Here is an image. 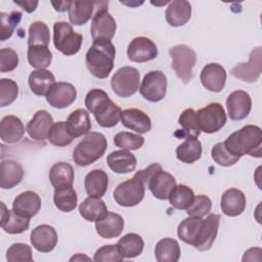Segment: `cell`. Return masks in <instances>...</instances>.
Here are the masks:
<instances>
[{"instance_id":"18","label":"cell","mask_w":262,"mask_h":262,"mask_svg":"<svg viewBox=\"0 0 262 262\" xmlns=\"http://www.w3.org/2000/svg\"><path fill=\"white\" fill-rule=\"evenodd\" d=\"M30 241L37 251L41 253H49L55 248L58 237L52 226L41 224L32 230Z\"/></svg>"},{"instance_id":"38","label":"cell","mask_w":262,"mask_h":262,"mask_svg":"<svg viewBox=\"0 0 262 262\" xmlns=\"http://www.w3.org/2000/svg\"><path fill=\"white\" fill-rule=\"evenodd\" d=\"M204 219L201 217H187L183 219L177 228L178 237L185 244L194 246Z\"/></svg>"},{"instance_id":"7","label":"cell","mask_w":262,"mask_h":262,"mask_svg":"<svg viewBox=\"0 0 262 262\" xmlns=\"http://www.w3.org/2000/svg\"><path fill=\"white\" fill-rule=\"evenodd\" d=\"M140 75L132 67L120 68L111 79V86L115 94L120 97H130L139 89Z\"/></svg>"},{"instance_id":"39","label":"cell","mask_w":262,"mask_h":262,"mask_svg":"<svg viewBox=\"0 0 262 262\" xmlns=\"http://www.w3.org/2000/svg\"><path fill=\"white\" fill-rule=\"evenodd\" d=\"M117 246L125 258H135L142 253L144 242L137 233H127L118 241Z\"/></svg>"},{"instance_id":"3","label":"cell","mask_w":262,"mask_h":262,"mask_svg":"<svg viewBox=\"0 0 262 262\" xmlns=\"http://www.w3.org/2000/svg\"><path fill=\"white\" fill-rule=\"evenodd\" d=\"M115 55L116 49L111 41H93L86 53V67L94 77L105 79L114 68Z\"/></svg>"},{"instance_id":"30","label":"cell","mask_w":262,"mask_h":262,"mask_svg":"<svg viewBox=\"0 0 262 262\" xmlns=\"http://www.w3.org/2000/svg\"><path fill=\"white\" fill-rule=\"evenodd\" d=\"M84 185L88 196L100 199L104 195L107 189V174L101 169H94L86 175Z\"/></svg>"},{"instance_id":"9","label":"cell","mask_w":262,"mask_h":262,"mask_svg":"<svg viewBox=\"0 0 262 262\" xmlns=\"http://www.w3.org/2000/svg\"><path fill=\"white\" fill-rule=\"evenodd\" d=\"M196 121L201 131L211 134L219 131L225 125L227 117L222 104L212 102L196 112Z\"/></svg>"},{"instance_id":"51","label":"cell","mask_w":262,"mask_h":262,"mask_svg":"<svg viewBox=\"0 0 262 262\" xmlns=\"http://www.w3.org/2000/svg\"><path fill=\"white\" fill-rule=\"evenodd\" d=\"M212 208V202L210 198L206 194L194 195L192 204L186 209V213L190 217H201L203 218L207 215Z\"/></svg>"},{"instance_id":"8","label":"cell","mask_w":262,"mask_h":262,"mask_svg":"<svg viewBox=\"0 0 262 262\" xmlns=\"http://www.w3.org/2000/svg\"><path fill=\"white\" fill-rule=\"evenodd\" d=\"M144 194L145 185L136 175L120 183L113 192L114 200L122 207H134L138 205L143 200Z\"/></svg>"},{"instance_id":"49","label":"cell","mask_w":262,"mask_h":262,"mask_svg":"<svg viewBox=\"0 0 262 262\" xmlns=\"http://www.w3.org/2000/svg\"><path fill=\"white\" fill-rule=\"evenodd\" d=\"M18 95V86L11 79L3 78L0 80V106L4 107L11 104Z\"/></svg>"},{"instance_id":"56","label":"cell","mask_w":262,"mask_h":262,"mask_svg":"<svg viewBox=\"0 0 262 262\" xmlns=\"http://www.w3.org/2000/svg\"><path fill=\"white\" fill-rule=\"evenodd\" d=\"M81 260H86V261H91V258L83 255V254H76L75 256H73L70 261H81Z\"/></svg>"},{"instance_id":"15","label":"cell","mask_w":262,"mask_h":262,"mask_svg":"<svg viewBox=\"0 0 262 262\" xmlns=\"http://www.w3.org/2000/svg\"><path fill=\"white\" fill-rule=\"evenodd\" d=\"M226 107L228 116L232 121L244 120L252 108L251 96L244 90H235L228 95Z\"/></svg>"},{"instance_id":"17","label":"cell","mask_w":262,"mask_h":262,"mask_svg":"<svg viewBox=\"0 0 262 262\" xmlns=\"http://www.w3.org/2000/svg\"><path fill=\"white\" fill-rule=\"evenodd\" d=\"M202 85L212 92H220L226 83V71L219 63L210 62L206 64L201 72Z\"/></svg>"},{"instance_id":"45","label":"cell","mask_w":262,"mask_h":262,"mask_svg":"<svg viewBox=\"0 0 262 262\" xmlns=\"http://www.w3.org/2000/svg\"><path fill=\"white\" fill-rule=\"evenodd\" d=\"M21 19V12L13 10L11 12H0V40L5 41L10 38Z\"/></svg>"},{"instance_id":"43","label":"cell","mask_w":262,"mask_h":262,"mask_svg":"<svg viewBox=\"0 0 262 262\" xmlns=\"http://www.w3.org/2000/svg\"><path fill=\"white\" fill-rule=\"evenodd\" d=\"M28 61L37 69H46L52 61V53L46 46H30L28 47Z\"/></svg>"},{"instance_id":"46","label":"cell","mask_w":262,"mask_h":262,"mask_svg":"<svg viewBox=\"0 0 262 262\" xmlns=\"http://www.w3.org/2000/svg\"><path fill=\"white\" fill-rule=\"evenodd\" d=\"M47 139L55 146H67L72 143L74 137L70 134L67 123L59 121L52 125Z\"/></svg>"},{"instance_id":"27","label":"cell","mask_w":262,"mask_h":262,"mask_svg":"<svg viewBox=\"0 0 262 262\" xmlns=\"http://www.w3.org/2000/svg\"><path fill=\"white\" fill-rule=\"evenodd\" d=\"M24 177V169L13 160H5L0 164V187L10 189L16 186Z\"/></svg>"},{"instance_id":"55","label":"cell","mask_w":262,"mask_h":262,"mask_svg":"<svg viewBox=\"0 0 262 262\" xmlns=\"http://www.w3.org/2000/svg\"><path fill=\"white\" fill-rule=\"evenodd\" d=\"M71 2L72 1H57V2H54L52 1L51 4L53 5L54 9L58 12H63L66 10H69V7L71 5Z\"/></svg>"},{"instance_id":"36","label":"cell","mask_w":262,"mask_h":262,"mask_svg":"<svg viewBox=\"0 0 262 262\" xmlns=\"http://www.w3.org/2000/svg\"><path fill=\"white\" fill-rule=\"evenodd\" d=\"M95 5L96 2L91 1H72L68 10L71 24L74 26L85 25L92 17Z\"/></svg>"},{"instance_id":"2","label":"cell","mask_w":262,"mask_h":262,"mask_svg":"<svg viewBox=\"0 0 262 262\" xmlns=\"http://www.w3.org/2000/svg\"><path fill=\"white\" fill-rule=\"evenodd\" d=\"M223 143L232 155L239 158L244 155L261 158V128L256 125H246L242 129L231 133Z\"/></svg>"},{"instance_id":"1","label":"cell","mask_w":262,"mask_h":262,"mask_svg":"<svg viewBox=\"0 0 262 262\" xmlns=\"http://www.w3.org/2000/svg\"><path fill=\"white\" fill-rule=\"evenodd\" d=\"M85 105L103 128L114 127L121 120V107L112 101L102 89L90 90L85 96Z\"/></svg>"},{"instance_id":"32","label":"cell","mask_w":262,"mask_h":262,"mask_svg":"<svg viewBox=\"0 0 262 262\" xmlns=\"http://www.w3.org/2000/svg\"><path fill=\"white\" fill-rule=\"evenodd\" d=\"M67 127L70 134L74 137H80L89 133L91 129V121L87 111L83 108L72 112L67 120Z\"/></svg>"},{"instance_id":"53","label":"cell","mask_w":262,"mask_h":262,"mask_svg":"<svg viewBox=\"0 0 262 262\" xmlns=\"http://www.w3.org/2000/svg\"><path fill=\"white\" fill-rule=\"evenodd\" d=\"M18 66V55L11 48L0 50V72L6 73L13 71Z\"/></svg>"},{"instance_id":"47","label":"cell","mask_w":262,"mask_h":262,"mask_svg":"<svg viewBox=\"0 0 262 262\" xmlns=\"http://www.w3.org/2000/svg\"><path fill=\"white\" fill-rule=\"evenodd\" d=\"M114 143L118 147L126 150H135L144 143V138L139 134L130 132H119L114 136Z\"/></svg>"},{"instance_id":"25","label":"cell","mask_w":262,"mask_h":262,"mask_svg":"<svg viewBox=\"0 0 262 262\" xmlns=\"http://www.w3.org/2000/svg\"><path fill=\"white\" fill-rule=\"evenodd\" d=\"M95 229L102 238L118 237L124 229V219L117 213L107 212L104 217L95 222Z\"/></svg>"},{"instance_id":"23","label":"cell","mask_w":262,"mask_h":262,"mask_svg":"<svg viewBox=\"0 0 262 262\" xmlns=\"http://www.w3.org/2000/svg\"><path fill=\"white\" fill-rule=\"evenodd\" d=\"M121 122L123 126L139 134L146 133L151 128L150 118L141 110L127 108L122 111Z\"/></svg>"},{"instance_id":"31","label":"cell","mask_w":262,"mask_h":262,"mask_svg":"<svg viewBox=\"0 0 262 262\" xmlns=\"http://www.w3.org/2000/svg\"><path fill=\"white\" fill-rule=\"evenodd\" d=\"M29 86L32 92L38 96H46L50 88L55 83V78L53 74L46 70H35L29 76Z\"/></svg>"},{"instance_id":"14","label":"cell","mask_w":262,"mask_h":262,"mask_svg":"<svg viewBox=\"0 0 262 262\" xmlns=\"http://www.w3.org/2000/svg\"><path fill=\"white\" fill-rule=\"evenodd\" d=\"M77 98V90L74 85L68 82L54 83L46 94L47 102L55 108H66Z\"/></svg>"},{"instance_id":"35","label":"cell","mask_w":262,"mask_h":262,"mask_svg":"<svg viewBox=\"0 0 262 262\" xmlns=\"http://www.w3.org/2000/svg\"><path fill=\"white\" fill-rule=\"evenodd\" d=\"M181 250L176 239L166 237L160 239L155 248V257L159 262H177Z\"/></svg>"},{"instance_id":"5","label":"cell","mask_w":262,"mask_h":262,"mask_svg":"<svg viewBox=\"0 0 262 262\" xmlns=\"http://www.w3.org/2000/svg\"><path fill=\"white\" fill-rule=\"evenodd\" d=\"M172 59L171 67L176 76L185 84L192 79V69L196 62V54L193 49L184 44H179L169 49Z\"/></svg>"},{"instance_id":"44","label":"cell","mask_w":262,"mask_h":262,"mask_svg":"<svg viewBox=\"0 0 262 262\" xmlns=\"http://www.w3.org/2000/svg\"><path fill=\"white\" fill-rule=\"evenodd\" d=\"M178 123L182 127V134H180V136L198 138L202 132L196 121V112H194L192 108L183 111L178 118Z\"/></svg>"},{"instance_id":"26","label":"cell","mask_w":262,"mask_h":262,"mask_svg":"<svg viewBox=\"0 0 262 262\" xmlns=\"http://www.w3.org/2000/svg\"><path fill=\"white\" fill-rule=\"evenodd\" d=\"M107 166L112 171L118 174H127L135 170L137 160L135 156L126 149L115 150L106 158Z\"/></svg>"},{"instance_id":"20","label":"cell","mask_w":262,"mask_h":262,"mask_svg":"<svg viewBox=\"0 0 262 262\" xmlns=\"http://www.w3.org/2000/svg\"><path fill=\"white\" fill-rule=\"evenodd\" d=\"M219 221L220 216L216 214H210L206 219H204L198 238L193 246L195 249L199 251H208L211 249L217 236Z\"/></svg>"},{"instance_id":"50","label":"cell","mask_w":262,"mask_h":262,"mask_svg":"<svg viewBox=\"0 0 262 262\" xmlns=\"http://www.w3.org/2000/svg\"><path fill=\"white\" fill-rule=\"evenodd\" d=\"M211 156L212 159L220 166L223 167H229L234 165L235 163L238 162V160L241 159L237 156L232 155L224 145L223 142H218L216 143L212 150H211Z\"/></svg>"},{"instance_id":"34","label":"cell","mask_w":262,"mask_h":262,"mask_svg":"<svg viewBox=\"0 0 262 262\" xmlns=\"http://www.w3.org/2000/svg\"><path fill=\"white\" fill-rule=\"evenodd\" d=\"M74 179V168L69 163H56L51 167L49 171V180L54 188L73 186Z\"/></svg>"},{"instance_id":"12","label":"cell","mask_w":262,"mask_h":262,"mask_svg":"<svg viewBox=\"0 0 262 262\" xmlns=\"http://www.w3.org/2000/svg\"><path fill=\"white\" fill-rule=\"evenodd\" d=\"M261 57V47L253 49L250 53L249 61L236 64L234 68L231 69L230 74L233 77L248 83L256 82L259 79L262 70Z\"/></svg>"},{"instance_id":"13","label":"cell","mask_w":262,"mask_h":262,"mask_svg":"<svg viewBox=\"0 0 262 262\" xmlns=\"http://www.w3.org/2000/svg\"><path fill=\"white\" fill-rule=\"evenodd\" d=\"M127 55L133 62H146L158 56V47L146 37H136L129 43Z\"/></svg>"},{"instance_id":"4","label":"cell","mask_w":262,"mask_h":262,"mask_svg":"<svg viewBox=\"0 0 262 262\" xmlns=\"http://www.w3.org/2000/svg\"><path fill=\"white\" fill-rule=\"evenodd\" d=\"M107 147V141L99 132H89L76 145L73 151V160L80 167H86L100 159Z\"/></svg>"},{"instance_id":"21","label":"cell","mask_w":262,"mask_h":262,"mask_svg":"<svg viewBox=\"0 0 262 262\" xmlns=\"http://www.w3.org/2000/svg\"><path fill=\"white\" fill-rule=\"evenodd\" d=\"M40 208L41 199L32 190H27L19 193L12 203V210L29 219L35 216L39 212Z\"/></svg>"},{"instance_id":"28","label":"cell","mask_w":262,"mask_h":262,"mask_svg":"<svg viewBox=\"0 0 262 262\" xmlns=\"http://www.w3.org/2000/svg\"><path fill=\"white\" fill-rule=\"evenodd\" d=\"M191 16V5L184 0H174L169 2L165 12L167 23L171 27H181L185 25Z\"/></svg>"},{"instance_id":"24","label":"cell","mask_w":262,"mask_h":262,"mask_svg":"<svg viewBox=\"0 0 262 262\" xmlns=\"http://www.w3.org/2000/svg\"><path fill=\"white\" fill-rule=\"evenodd\" d=\"M246 204L244 192L234 187L225 190L221 198V210L226 216L235 217L241 215L246 209Z\"/></svg>"},{"instance_id":"16","label":"cell","mask_w":262,"mask_h":262,"mask_svg":"<svg viewBox=\"0 0 262 262\" xmlns=\"http://www.w3.org/2000/svg\"><path fill=\"white\" fill-rule=\"evenodd\" d=\"M146 186L155 198L159 200H168L170 193L176 186V180L174 176L162 168L157 170L148 179Z\"/></svg>"},{"instance_id":"19","label":"cell","mask_w":262,"mask_h":262,"mask_svg":"<svg viewBox=\"0 0 262 262\" xmlns=\"http://www.w3.org/2000/svg\"><path fill=\"white\" fill-rule=\"evenodd\" d=\"M52 116L45 110H40L35 113L29 121L26 131L32 139L42 141L48 137L49 131L53 125Z\"/></svg>"},{"instance_id":"29","label":"cell","mask_w":262,"mask_h":262,"mask_svg":"<svg viewBox=\"0 0 262 262\" xmlns=\"http://www.w3.org/2000/svg\"><path fill=\"white\" fill-rule=\"evenodd\" d=\"M25 134V126L21 120L15 116L9 115L2 118L0 122V137L3 142H18Z\"/></svg>"},{"instance_id":"42","label":"cell","mask_w":262,"mask_h":262,"mask_svg":"<svg viewBox=\"0 0 262 262\" xmlns=\"http://www.w3.org/2000/svg\"><path fill=\"white\" fill-rule=\"evenodd\" d=\"M193 199L192 189L184 184L176 185L168 198L170 204L178 210H186L192 204Z\"/></svg>"},{"instance_id":"52","label":"cell","mask_w":262,"mask_h":262,"mask_svg":"<svg viewBox=\"0 0 262 262\" xmlns=\"http://www.w3.org/2000/svg\"><path fill=\"white\" fill-rule=\"evenodd\" d=\"M124 258L117 245H105L95 252L93 260L96 262H114L123 261Z\"/></svg>"},{"instance_id":"54","label":"cell","mask_w":262,"mask_h":262,"mask_svg":"<svg viewBox=\"0 0 262 262\" xmlns=\"http://www.w3.org/2000/svg\"><path fill=\"white\" fill-rule=\"evenodd\" d=\"M13 2L16 5L20 6L26 12H29V13L35 11L37 6H38V4H39L38 1H32V0H25V1H16V0H14Z\"/></svg>"},{"instance_id":"22","label":"cell","mask_w":262,"mask_h":262,"mask_svg":"<svg viewBox=\"0 0 262 262\" xmlns=\"http://www.w3.org/2000/svg\"><path fill=\"white\" fill-rule=\"evenodd\" d=\"M1 205V227L9 234H19L25 232L30 226V219L26 218L13 210H8L3 202Z\"/></svg>"},{"instance_id":"48","label":"cell","mask_w":262,"mask_h":262,"mask_svg":"<svg viewBox=\"0 0 262 262\" xmlns=\"http://www.w3.org/2000/svg\"><path fill=\"white\" fill-rule=\"evenodd\" d=\"M8 262H33L32 249L24 243L12 244L6 252Z\"/></svg>"},{"instance_id":"10","label":"cell","mask_w":262,"mask_h":262,"mask_svg":"<svg viewBox=\"0 0 262 262\" xmlns=\"http://www.w3.org/2000/svg\"><path fill=\"white\" fill-rule=\"evenodd\" d=\"M106 6L107 2H103L92 16L90 33L93 41H111L116 34V20L108 12Z\"/></svg>"},{"instance_id":"6","label":"cell","mask_w":262,"mask_h":262,"mask_svg":"<svg viewBox=\"0 0 262 262\" xmlns=\"http://www.w3.org/2000/svg\"><path fill=\"white\" fill-rule=\"evenodd\" d=\"M83 36L76 33L66 21H56L53 25L54 47L64 55H74L81 49Z\"/></svg>"},{"instance_id":"40","label":"cell","mask_w":262,"mask_h":262,"mask_svg":"<svg viewBox=\"0 0 262 262\" xmlns=\"http://www.w3.org/2000/svg\"><path fill=\"white\" fill-rule=\"evenodd\" d=\"M53 202L56 208L62 212H71L78 205V196L73 186L58 187L54 189Z\"/></svg>"},{"instance_id":"41","label":"cell","mask_w":262,"mask_h":262,"mask_svg":"<svg viewBox=\"0 0 262 262\" xmlns=\"http://www.w3.org/2000/svg\"><path fill=\"white\" fill-rule=\"evenodd\" d=\"M28 47L30 46H46L48 47L50 41V31L48 26L41 20H36L31 24L29 28Z\"/></svg>"},{"instance_id":"33","label":"cell","mask_w":262,"mask_h":262,"mask_svg":"<svg viewBox=\"0 0 262 262\" xmlns=\"http://www.w3.org/2000/svg\"><path fill=\"white\" fill-rule=\"evenodd\" d=\"M79 213L85 220L96 222L106 215L107 208L102 200L88 196L80 204Z\"/></svg>"},{"instance_id":"11","label":"cell","mask_w":262,"mask_h":262,"mask_svg":"<svg viewBox=\"0 0 262 262\" xmlns=\"http://www.w3.org/2000/svg\"><path fill=\"white\" fill-rule=\"evenodd\" d=\"M143 98L150 102L161 101L167 92V77L161 71H151L147 73L139 88Z\"/></svg>"},{"instance_id":"37","label":"cell","mask_w":262,"mask_h":262,"mask_svg":"<svg viewBox=\"0 0 262 262\" xmlns=\"http://www.w3.org/2000/svg\"><path fill=\"white\" fill-rule=\"evenodd\" d=\"M202 144L196 137H186L176 148V157L180 162L192 164L202 156Z\"/></svg>"}]
</instances>
